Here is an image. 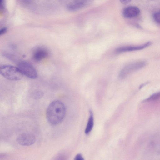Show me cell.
<instances>
[{"mask_svg":"<svg viewBox=\"0 0 160 160\" xmlns=\"http://www.w3.org/2000/svg\"><path fill=\"white\" fill-rule=\"evenodd\" d=\"M18 67L23 75L29 78L35 79L38 76L35 68L28 62L25 61L20 62L18 63Z\"/></svg>","mask_w":160,"mask_h":160,"instance_id":"3","label":"cell"},{"mask_svg":"<svg viewBox=\"0 0 160 160\" xmlns=\"http://www.w3.org/2000/svg\"><path fill=\"white\" fill-rule=\"evenodd\" d=\"M25 3H28L31 2L32 0H22Z\"/></svg>","mask_w":160,"mask_h":160,"instance_id":"18","label":"cell"},{"mask_svg":"<svg viewBox=\"0 0 160 160\" xmlns=\"http://www.w3.org/2000/svg\"><path fill=\"white\" fill-rule=\"evenodd\" d=\"M84 3L81 1H75L68 4L67 6V10L71 12L78 10L84 7Z\"/></svg>","mask_w":160,"mask_h":160,"instance_id":"9","label":"cell"},{"mask_svg":"<svg viewBox=\"0 0 160 160\" xmlns=\"http://www.w3.org/2000/svg\"><path fill=\"white\" fill-rule=\"evenodd\" d=\"M140 12V10L138 7L135 6H130L124 9L122 14L125 18H131L137 16Z\"/></svg>","mask_w":160,"mask_h":160,"instance_id":"6","label":"cell"},{"mask_svg":"<svg viewBox=\"0 0 160 160\" xmlns=\"http://www.w3.org/2000/svg\"><path fill=\"white\" fill-rule=\"evenodd\" d=\"M0 73L5 78L12 81L21 80L23 75L18 67L9 65L1 66Z\"/></svg>","mask_w":160,"mask_h":160,"instance_id":"2","label":"cell"},{"mask_svg":"<svg viewBox=\"0 0 160 160\" xmlns=\"http://www.w3.org/2000/svg\"><path fill=\"white\" fill-rule=\"evenodd\" d=\"M74 159L75 160H83L84 158L82 154L78 153L76 155Z\"/></svg>","mask_w":160,"mask_h":160,"instance_id":"14","label":"cell"},{"mask_svg":"<svg viewBox=\"0 0 160 160\" xmlns=\"http://www.w3.org/2000/svg\"><path fill=\"white\" fill-rule=\"evenodd\" d=\"M153 18L156 23L160 24V12L155 13L153 15Z\"/></svg>","mask_w":160,"mask_h":160,"instance_id":"12","label":"cell"},{"mask_svg":"<svg viewBox=\"0 0 160 160\" xmlns=\"http://www.w3.org/2000/svg\"><path fill=\"white\" fill-rule=\"evenodd\" d=\"M0 7L3 8L4 7V0H0Z\"/></svg>","mask_w":160,"mask_h":160,"instance_id":"17","label":"cell"},{"mask_svg":"<svg viewBox=\"0 0 160 160\" xmlns=\"http://www.w3.org/2000/svg\"><path fill=\"white\" fill-rule=\"evenodd\" d=\"M48 55V51L45 48H39L37 49L33 55V59L36 61H40L47 57Z\"/></svg>","mask_w":160,"mask_h":160,"instance_id":"8","label":"cell"},{"mask_svg":"<svg viewBox=\"0 0 160 160\" xmlns=\"http://www.w3.org/2000/svg\"><path fill=\"white\" fill-rule=\"evenodd\" d=\"M160 98V92L152 94L145 101H148L155 100L159 98Z\"/></svg>","mask_w":160,"mask_h":160,"instance_id":"11","label":"cell"},{"mask_svg":"<svg viewBox=\"0 0 160 160\" xmlns=\"http://www.w3.org/2000/svg\"><path fill=\"white\" fill-rule=\"evenodd\" d=\"M121 2L123 4H128L131 2V0H120Z\"/></svg>","mask_w":160,"mask_h":160,"instance_id":"16","label":"cell"},{"mask_svg":"<svg viewBox=\"0 0 160 160\" xmlns=\"http://www.w3.org/2000/svg\"><path fill=\"white\" fill-rule=\"evenodd\" d=\"M90 115L85 129L86 134L89 133L92 130L94 125V117L92 111H90Z\"/></svg>","mask_w":160,"mask_h":160,"instance_id":"10","label":"cell"},{"mask_svg":"<svg viewBox=\"0 0 160 160\" xmlns=\"http://www.w3.org/2000/svg\"><path fill=\"white\" fill-rule=\"evenodd\" d=\"M16 140L20 145L28 146L33 144L36 141V138L32 134L24 133L18 136Z\"/></svg>","mask_w":160,"mask_h":160,"instance_id":"5","label":"cell"},{"mask_svg":"<svg viewBox=\"0 0 160 160\" xmlns=\"http://www.w3.org/2000/svg\"><path fill=\"white\" fill-rule=\"evenodd\" d=\"M147 64L144 61L134 62L125 66L120 71L119 77L121 78H125L129 74L144 67Z\"/></svg>","mask_w":160,"mask_h":160,"instance_id":"4","label":"cell"},{"mask_svg":"<svg viewBox=\"0 0 160 160\" xmlns=\"http://www.w3.org/2000/svg\"><path fill=\"white\" fill-rule=\"evenodd\" d=\"M7 31V28L4 27L2 28L0 30V35H2L5 34Z\"/></svg>","mask_w":160,"mask_h":160,"instance_id":"15","label":"cell"},{"mask_svg":"<svg viewBox=\"0 0 160 160\" xmlns=\"http://www.w3.org/2000/svg\"><path fill=\"white\" fill-rule=\"evenodd\" d=\"M66 112V108L63 102L59 100L54 101L50 104L47 108V119L51 124L57 125L63 120Z\"/></svg>","mask_w":160,"mask_h":160,"instance_id":"1","label":"cell"},{"mask_svg":"<svg viewBox=\"0 0 160 160\" xmlns=\"http://www.w3.org/2000/svg\"><path fill=\"white\" fill-rule=\"evenodd\" d=\"M43 95V92L40 91H38L35 92L34 94V98L35 99H39L42 98Z\"/></svg>","mask_w":160,"mask_h":160,"instance_id":"13","label":"cell"},{"mask_svg":"<svg viewBox=\"0 0 160 160\" xmlns=\"http://www.w3.org/2000/svg\"><path fill=\"white\" fill-rule=\"evenodd\" d=\"M152 44L151 42H148L143 45L138 46H125L117 48L115 51L117 53L132 51L142 49L149 46Z\"/></svg>","mask_w":160,"mask_h":160,"instance_id":"7","label":"cell"}]
</instances>
